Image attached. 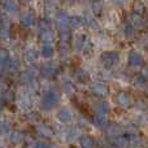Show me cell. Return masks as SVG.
<instances>
[{"label": "cell", "mask_w": 148, "mask_h": 148, "mask_svg": "<svg viewBox=\"0 0 148 148\" xmlns=\"http://www.w3.org/2000/svg\"><path fill=\"white\" fill-rule=\"evenodd\" d=\"M81 146H82V148H94V140H92L91 138H88V136L82 138Z\"/></svg>", "instance_id": "7a4b0ae2"}, {"label": "cell", "mask_w": 148, "mask_h": 148, "mask_svg": "<svg viewBox=\"0 0 148 148\" xmlns=\"http://www.w3.org/2000/svg\"><path fill=\"white\" fill-rule=\"evenodd\" d=\"M57 118H59L61 122H68V121L72 120V113L66 109H62L57 113Z\"/></svg>", "instance_id": "6da1fadb"}, {"label": "cell", "mask_w": 148, "mask_h": 148, "mask_svg": "<svg viewBox=\"0 0 148 148\" xmlns=\"http://www.w3.org/2000/svg\"><path fill=\"white\" fill-rule=\"evenodd\" d=\"M38 130L40 131L42 134H43V135H48V136H51V130H49V127H46V126L44 125H39L38 126Z\"/></svg>", "instance_id": "3957f363"}, {"label": "cell", "mask_w": 148, "mask_h": 148, "mask_svg": "<svg viewBox=\"0 0 148 148\" xmlns=\"http://www.w3.org/2000/svg\"><path fill=\"white\" fill-rule=\"evenodd\" d=\"M34 148H47V146H46L44 143H36Z\"/></svg>", "instance_id": "5b68a950"}, {"label": "cell", "mask_w": 148, "mask_h": 148, "mask_svg": "<svg viewBox=\"0 0 148 148\" xmlns=\"http://www.w3.org/2000/svg\"><path fill=\"white\" fill-rule=\"evenodd\" d=\"M10 140H12L13 143H18V142L21 140V134L20 133H13L12 135H10Z\"/></svg>", "instance_id": "277c9868"}]
</instances>
